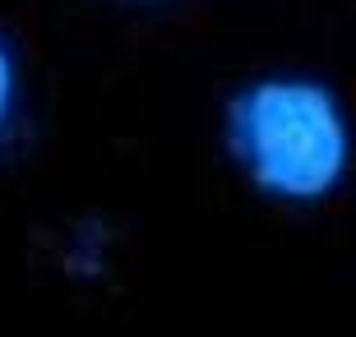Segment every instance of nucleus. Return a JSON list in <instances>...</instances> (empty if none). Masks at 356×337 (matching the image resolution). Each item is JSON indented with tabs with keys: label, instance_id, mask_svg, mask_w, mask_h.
Masks as SVG:
<instances>
[{
	"label": "nucleus",
	"instance_id": "f257e3e1",
	"mask_svg": "<svg viewBox=\"0 0 356 337\" xmlns=\"http://www.w3.org/2000/svg\"><path fill=\"white\" fill-rule=\"evenodd\" d=\"M227 148L259 195L319 204L347 181L352 125L315 79H259L227 102Z\"/></svg>",
	"mask_w": 356,
	"mask_h": 337
},
{
	"label": "nucleus",
	"instance_id": "f03ea898",
	"mask_svg": "<svg viewBox=\"0 0 356 337\" xmlns=\"http://www.w3.org/2000/svg\"><path fill=\"white\" fill-rule=\"evenodd\" d=\"M14 111H19V60H14L10 42L0 38V143L14 125Z\"/></svg>",
	"mask_w": 356,
	"mask_h": 337
}]
</instances>
